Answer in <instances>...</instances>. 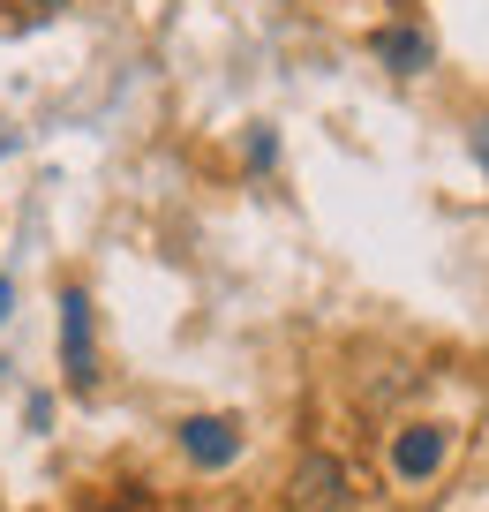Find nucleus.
I'll return each instance as SVG.
<instances>
[{"instance_id":"3","label":"nucleus","mask_w":489,"mask_h":512,"mask_svg":"<svg viewBox=\"0 0 489 512\" xmlns=\"http://www.w3.org/2000/svg\"><path fill=\"white\" fill-rule=\"evenodd\" d=\"M444 452H452V437H444L437 422H407V430L392 437V452H384V460H392L399 482H429V475L444 467Z\"/></svg>"},{"instance_id":"9","label":"nucleus","mask_w":489,"mask_h":512,"mask_svg":"<svg viewBox=\"0 0 489 512\" xmlns=\"http://www.w3.org/2000/svg\"><path fill=\"white\" fill-rule=\"evenodd\" d=\"M0 151H8V136H0Z\"/></svg>"},{"instance_id":"1","label":"nucleus","mask_w":489,"mask_h":512,"mask_svg":"<svg viewBox=\"0 0 489 512\" xmlns=\"http://www.w3.org/2000/svg\"><path fill=\"white\" fill-rule=\"evenodd\" d=\"M286 512H354V475L339 452H301L286 475Z\"/></svg>"},{"instance_id":"6","label":"nucleus","mask_w":489,"mask_h":512,"mask_svg":"<svg viewBox=\"0 0 489 512\" xmlns=\"http://www.w3.org/2000/svg\"><path fill=\"white\" fill-rule=\"evenodd\" d=\"M474 159H482V174H489V121H474Z\"/></svg>"},{"instance_id":"8","label":"nucleus","mask_w":489,"mask_h":512,"mask_svg":"<svg viewBox=\"0 0 489 512\" xmlns=\"http://www.w3.org/2000/svg\"><path fill=\"white\" fill-rule=\"evenodd\" d=\"M8 302H16V287H8V279H0V324H8Z\"/></svg>"},{"instance_id":"2","label":"nucleus","mask_w":489,"mask_h":512,"mask_svg":"<svg viewBox=\"0 0 489 512\" xmlns=\"http://www.w3.org/2000/svg\"><path fill=\"white\" fill-rule=\"evenodd\" d=\"M61 369H68V392H91V384H98V354H91V294H83V287L61 294Z\"/></svg>"},{"instance_id":"7","label":"nucleus","mask_w":489,"mask_h":512,"mask_svg":"<svg viewBox=\"0 0 489 512\" xmlns=\"http://www.w3.org/2000/svg\"><path fill=\"white\" fill-rule=\"evenodd\" d=\"M23 16H53V8H68V0H16Z\"/></svg>"},{"instance_id":"5","label":"nucleus","mask_w":489,"mask_h":512,"mask_svg":"<svg viewBox=\"0 0 489 512\" xmlns=\"http://www.w3.org/2000/svg\"><path fill=\"white\" fill-rule=\"evenodd\" d=\"M429 53H437V46H429L422 23H384V31H377V61L392 68V76H422Z\"/></svg>"},{"instance_id":"4","label":"nucleus","mask_w":489,"mask_h":512,"mask_svg":"<svg viewBox=\"0 0 489 512\" xmlns=\"http://www.w3.org/2000/svg\"><path fill=\"white\" fill-rule=\"evenodd\" d=\"M181 452H189L196 467H234L241 422L234 415H189V422H181Z\"/></svg>"}]
</instances>
